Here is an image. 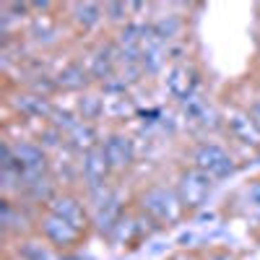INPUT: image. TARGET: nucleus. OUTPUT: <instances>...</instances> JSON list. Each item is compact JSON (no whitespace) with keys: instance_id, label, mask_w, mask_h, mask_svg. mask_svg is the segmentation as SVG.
I'll use <instances>...</instances> for the list:
<instances>
[{"instance_id":"9b49d317","label":"nucleus","mask_w":260,"mask_h":260,"mask_svg":"<svg viewBox=\"0 0 260 260\" xmlns=\"http://www.w3.org/2000/svg\"><path fill=\"white\" fill-rule=\"evenodd\" d=\"M104 102V115L107 120H125L136 112V107H133V99H130L125 91H117V94H104L102 96Z\"/></svg>"},{"instance_id":"9d476101","label":"nucleus","mask_w":260,"mask_h":260,"mask_svg":"<svg viewBox=\"0 0 260 260\" xmlns=\"http://www.w3.org/2000/svg\"><path fill=\"white\" fill-rule=\"evenodd\" d=\"M13 104H16V110L24 117H29V120H39V117L47 120L52 115V107L47 104V99L37 96V94H18Z\"/></svg>"},{"instance_id":"2eb2a0df","label":"nucleus","mask_w":260,"mask_h":260,"mask_svg":"<svg viewBox=\"0 0 260 260\" xmlns=\"http://www.w3.org/2000/svg\"><path fill=\"white\" fill-rule=\"evenodd\" d=\"M242 195H245L247 211H252V213H260V182H252V185H247V187L242 190Z\"/></svg>"},{"instance_id":"7ed1b4c3","label":"nucleus","mask_w":260,"mask_h":260,"mask_svg":"<svg viewBox=\"0 0 260 260\" xmlns=\"http://www.w3.org/2000/svg\"><path fill=\"white\" fill-rule=\"evenodd\" d=\"M211 187H213V177H208L201 169L190 167L177 177L175 192H177V198H180L185 211H195V208H201L206 203Z\"/></svg>"},{"instance_id":"a211bd4d","label":"nucleus","mask_w":260,"mask_h":260,"mask_svg":"<svg viewBox=\"0 0 260 260\" xmlns=\"http://www.w3.org/2000/svg\"><path fill=\"white\" fill-rule=\"evenodd\" d=\"M240 260H260V247H255V250H250V252H245Z\"/></svg>"},{"instance_id":"f257e3e1","label":"nucleus","mask_w":260,"mask_h":260,"mask_svg":"<svg viewBox=\"0 0 260 260\" xmlns=\"http://www.w3.org/2000/svg\"><path fill=\"white\" fill-rule=\"evenodd\" d=\"M138 208H141V213H146L148 219L159 226L177 224L185 216V208L177 198V192L169 190L167 185H148L138 195Z\"/></svg>"},{"instance_id":"1a4fd4ad","label":"nucleus","mask_w":260,"mask_h":260,"mask_svg":"<svg viewBox=\"0 0 260 260\" xmlns=\"http://www.w3.org/2000/svg\"><path fill=\"white\" fill-rule=\"evenodd\" d=\"M226 130L232 133L234 141L245 146H260V130L252 122V117L242 110H229L226 112Z\"/></svg>"},{"instance_id":"423d86ee","label":"nucleus","mask_w":260,"mask_h":260,"mask_svg":"<svg viewBox=\"0 0 260 260\" xmlns=\"http://www.w3.org/2000/svg\"><path fill=\"white\" fill-rule=\"evenodd\" d=\"M110 161L104 156V148L96 146L91 151L83 154V161H81V177L86 182L89 190H99V187H107V177H110Z\"/></svg>"},{"instance_id":"0eeeda50","label":"nucleus","mask_w":260,"mask_h":260,"mask_svg":"<svg viewBox=\"0 0 260 260\" xmlns=\"http://www.w3.org/2000/svg\"><path fill=\"white\" fill-rule=\"evenodd\" d=\"M102 148H104V156H107V161H110V169L115 172V175L125 172L136 159V146L125 136H110L102 143Z\"/></svg>"},{"instance_id":"f3484780","label":"nucleus","mask_w":260,"mask_h":260,"mask_svg":"<svg viewBox=\"0 0 260 260\" xmlns=\"http://www.w3.org/2000/svg\"><path fill=\"white\" fill-rule=\"evenodd\" d=\"M206 260H240V257H234L232 252H224V250H216V252H211Z\"/></svg>"},{"instance_id":"6ab92c4d","label":"nucleus","mask_w":260,"mask_h":260,"mask_svg":"<svg viewBox=\"0 0 260 260\" xmlns=\"http://www.w3.org/2000/svg\"><path fill=\"white\" fill-rule=\"evenodd\" d=\"M172 260H175V257H172Z\"/></svg>"},{"instance_id":"6e6552de","label":"nucleus","mask_w":260,"mask_h":260,"mask_svg":"<svg viewBox=\"0 0 260 260\" xmlns=\"http://www.w3.org/2000/svg\"><path fill=\"white\" fill-rule=\"evenodd\" d=\"M47 211L62 216L65 221H71L73 226H78L83 232H86V226H89V213H86L83 203L76 198V195H71V192H62V195L57 192L55 198L47 203Z\"/></svg>"},{"instance_id":"39448f33","label":"nucleus","mask_w":260,"mask_h":260,"mask_svg":"<svg viewBox=\"0 0 260 260\" xmlns=\"http://www.w3.org/2000/svg\"><path fill=\"white\" fill-rule=\"evenodd\" d=\"M198 83H201V73L192 62H175L167 71V78H164L167 91L180 102H187L190 96H195Z\"/></svg>"},{"instance_id":"dca6fc26","label":"nucleus","mask_w":260,"mask_h":260,"mask_svg":"<svg viewBox=\"0 0 260 260\" xmlns=\"http://www.w3.org/2000/svg\"><path fill=\"white\" fill-rule=\"evenodd\" d=\"M247 115L252 117V122H255V125H257V130H260V99H257V102H252V107L247 110Z\"/></svg>"},{"instance_id":"20e7f679","label":"nucleus","mask_w":260,"mask_h":260,"mask_svg":"<svg viewBox=\"0 0 260 260\" xmlns=\"http://www.w3.org/2000/svg\"><path fill=\"white\" fill-rule=\"evenodd\" d=\"M39 234L52 245V247H60V250H68L73 245L81 242L83 237V229L73 226L71 221H65L62 216L52 213V211H45V216L39 219Z\"/></svg>"},{"instance_id":"f8f14e48","label":"nucleus","mask_w":260,"mask_h":260,"mask_svg":"<svg viewBox=\"0 0 260 260\" xmlns=\"http://www.w3.org/2000/svg\"><path fill=\"white\" fill-rule=\"evenodd\" d=\"M65 143H68L71 148H76V151H91V148H96V133H94V125L91 122H83V120H78L76 122V127H71L68 133H65Z\"/></svg>"},{"instance_id":"ddd939ff","label":"nucleus","mask_w":260,"mask_h":260,"mask_svg":"<svg viewBox=\"0 0 260 260\" xmlns=\"http://www.w3.org/2000/svg\"><path fill=\"white\" fill-rule=\"evenodd\" d=\"M55 81H57L60 89L76 91V89H83V86L89 83V71H86L81 62H71V65H65V68L57 73Z\"/></svg>"},{"instance_id":"4468645a","label":"nucleus","mask_w":260,"mask_h":260,"mask_svg":"<svg viewBox=\"0 0 260 260\" xmlns=\"http://www.w3.org/2000/svg\"><path fill=\"white\" fill-rule=\"evenodd\" d=\"M73 21L78 24V29H83V31H89L91 26H96L99 24V13H102V8L99 6H94V3H78V6H73Z\"/></svg>"},{"instance_id":"f03ea898","label":"nucleus","mask_w":260,"mask_h":260,"mask_svg":"<svg viewBox=\"0 0 260 260\" xmlns=\"http://www.w3.org/2000/svg\"><path fill=\"white\" fill-rule=\"evenodd\" d=\"M192 167L195 169H201L206 172L208 177L213 180H224V177H232L234 172H237V161L234 156L229 154V151L219 143H198L192 148Z\"/></svg>"}]
</instances>
